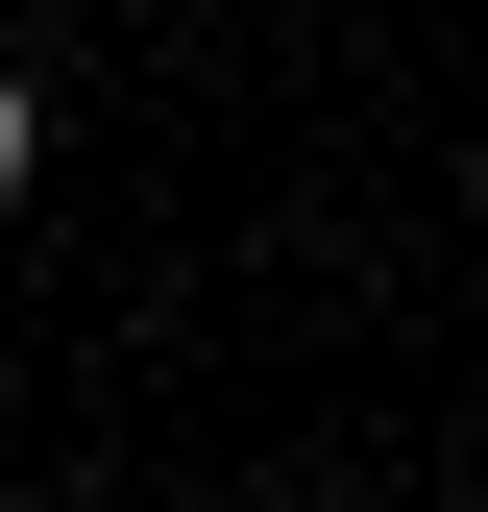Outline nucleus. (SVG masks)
I'll list each match as a JSON object with an SVG mask.
<instances>
[{
    "mask_svg": "<svg viewBox=\"0 0 488 512\" xmlns=\"http://www.w3.org/2000/svg\"><path fill=\"white\" fill-rule=\"evenodd\" d=\"M25 147H49V98H25V74H0V196H25Z\"/></svg>",
    "mask_w": 488,
    "mask_h": 512,
    "instance_id": "f257e3e1",
    "label": "nucleus"
},
{
    "mask_svg": "<svg viewBox=\"0 0 488 512\" xmlns=\"http://www.w3.org/2000/svg\"><path fill=\"white\" fill-rule=\"evenodd\" d=\"M25 512H98V488H25Z\"/></svg>",
    "mask_w": 488,
    "mask_h": 512,
    "instance_id": "f03ea898",
    "label": "nucleus"
}]
</instances>
